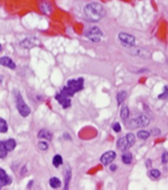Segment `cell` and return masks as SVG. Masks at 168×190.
I'll list each match as a JSON object with an SVG mask.
<instances>
[{"mask_svg": "<svg viewBox=\"0 0 168 190\" xmlns=\"http://www.w3.org/2000/svg\"><path fill=\"white\" fill-rule=\"evenodd\" d=\"M64 139H66V140H71V136H70L69 133H64Z\"/></svg>", "mask_w": 168, "mask_h": 190, "instance_id": "obj_31", "label": "cell"}, {"mask_svg": "<svg viewBox=\"0 0 168 190\" xmlns=\"http://www.w3.org/2000/svg\"><path fill=\"white\" fill-rule=\"evenodd\" d=\"M117 158V153L114 151H108L105 152L104 154L101 155V159H100V161H101V163L103 164V166H109V164H111V163L114 161V159Z\"/></svg>", "mask_w": 168, "mask_h": 190, "instance_id": "obj_7", "label": "cell"}, {"mask_svg": "<svg viewBox=\"0 0 168 190\" xmlns=\"http://www.w3.org/2000/svg\"><path fill=\"white\" fill-rule=\"evenodd\" d=\"M137 134H138V138L140 139V140H147V139L149 138V135H150V133H149L148 131H145V130H140Z\"/></svg>", "mask_w": 168, "mask_h": 190, "instance_id": "obj_23", "label": "cell"}, {"mask_svg": "<svg viewBox=\"0 0 168 190\" xmlns=\"http://www.w3.org/2000/svg\"><path fill=\"white\" fill-rule=\"evenodd\" d=\"M149 176L151 177L152 179H158L160 177V171L157 170V169H151L150 172H149Z\"/></svg>", "mask_w": 168, "mask_h": 190, "instance_id": "obj_26", "label": "cell"}, {"mask_svg": "<svg viewBox=\"0 0 168 190\" xmlns=\"http://www.w3.org/2000/svg\"><path fill=\"white\" fill-rule=\"evenodd\" d=\"M167 160H168L167 152H164V153H163V163H164V164H166V163H167Z\"/></svg>", "mask_w": 168, "mask_h": 190, "instance_id": "obj_30", "label": "cell"}, {"mask_svg": "<svg viewBox=\"0 0 168 190\" xmlns=\"http://www.w3.org/2000/svg\"><path fill=\"white\" fill-rule=\"evenodd\" d=\"M117 148H118L119 150H121V151H127L129 148H131L129 145V143H128V140L126 136H123V138H120L117 141Z\"/></svg>", "mask_w": 168, "mask_h": 190, "instance_id": "obj_11", "label": "cell"}, {"mask_svg": "<svg viewBox=\"0 0 168 190\" xmlns=\"http://www.w3.org/2000/svg\"><path fill=\"white\" fill-rule=\"evenodd\" d=\"M67 87H70L72 91L74 93L76 92H80V91L83 90V87H84V79L81 77V78H77V79H70L67 82Z\"/></svg>", "mask_w": 168, "mask_h": 190, "instance_id": "obj_6", "label": "cell"}, {"mask_svg": "<svg viewBox=\"0 0 168 190\" xmlns=\"http://www.w3.org/2000/svg\"><path fill=\"white\" fill-rule=\"evenodd\" d=\"M53 164H54V167H56V168L62 166V164H63V158H62L60 154H56L55 157L53 158Z\"/></svg>", "mask_w": 168, "mask_h": 190, "instance_id": "obj_18", "label": "cell"}, {"mask_svg": "<svg viewBox=\"0 0 168 190\" xmlns=\"http://www.w3.org/2000/svg\"><path fill=\"white\" fill-rule=\"evenodd\" d=\"M7 153H8V151L5 147V142L0 141V159H3V158L7 157Z\"/></svg>", "mask_w": 168, "mask_h": 190, "instance_id": "obj_21", "label": "cell"}, {"mask_svg": "<svg viewBox=\"0 0 168 190\" xmlns=\"http://www.w3.org/2000/svg\"><path fill=\"white\" fill-rule=\"evenodd\" d=\"M16 105H17V110H18V112H19V114L22 115V116L26 117L28 116L29 114H31V109L28 107L27 104L24 102V100H22V95L19 94L18 92H16Z\"/></svg>", "mask_w": 168, "mask_h": 190, "instance_id": "obj_3", "label": "cell"}, {"mask_svg": "<svg viewBox=\"0 0 168 190\" xmlns=\"http://www.w3.org/2000/svg\"><path fill=\"white\" fill-rule=\"evenodd\" d=\"M61 93H63L65 96H67V97H72V96L75 94V93L73 92V91H72L70 87H67V86L63 87V88H62V92Z\"/></svg>", "mask_w": 168, "mask_h": 190, "instance_id": "obj_24", "label": "cell"}, {"mask_svg": "<svg viewBox=\"0 0 168 190\" xmlns=\"http://www.w3.org/2000/svg\"><path fill=\"white\" fill-rule=\"evenodd\" d=\"M149 123H150V120L148 119L146 114H139L128 123V128L135 129L139 128V126H147L149 125Z\"/></svg>", "mask_w": 168, "mask_h": 190, "instance_id": "obj_2", "label": "cell"}, {"mask_svg": "<svg viewBox=\"0 0 168 190\" xmlns=\"http://www.w3.org/2000/svg\"><path fill=\"white\" fill-rule=\"evenodd\" d=\"M50 186L53 189H57L61 187V180L58 179L57 177H53L50 179Z\"/></svg>", "mask_w": 168, "mask_h": 190, "instance_id": "obj_14", "label": "cell"}, {"mask_svg": "<svg viewBox=\"0 0 168 190\" xmlns=\"http://www.w3.org/2000/svg\"><path fill=\"white\" fill-rule=\"evenodd\" d=\"M39 9H41V12L50 15L52 12V5L48 0H41L39 1Z\"/></svg>", "mask_w": 168, "mask_h": 190, "instance_id": "obj_9", "label": "cell"}, {"mask_svg": "<svg viewBox=\"0 0 168 190\" xmlns=\"http://www.w3.org/2000/svg\"><path fill=\"white\" fill-rule=\"evenodd\" d=\"M117 168H118V167H117L116 164H113V166H111V167H110V170H111V171H116V169H117Z\"/></svg>", "mask_w": 168, "mask_h": 190, "instance_id": "obj_32", "label": "cell"}, {"mask_svg": "<svg viewBox=\"0 0 168 190\" xmlns=\"http://www.w3.org/2000/svg\"><path fill=\"white\" fill-rule=\"evenodd\" d=\"M84 15L89 21L95 22L101 20L105 15L104 7L99 2H91L84 7Z\"/></svg>", "mask_w": 168, "mask_h": 190, "instance_id": "obj_1", "label": "cell"}, {"mask_svg": "<svg viewBox=\"0 0 168 190\" xmlns=\"http://www.w3.org/2000/svg\"><path fill=\"white\" fill-rule=\"evenodd\" d=\"M167 97V87H164V93L158 96V98H166Z\"/></svg>", "mask_w": 168, "mask_h": 190, "instance_id": "obj_29", "label": "cell"}, {"mask_svg": "<svg viewBox=\"0 0 168 190\" xmlns=\"http://www.w3.org/2000/svg\"><path fill=\"white\" fill-rule=\"evenodd\" d=\"M126 138H127L128 143H129L130 147H132L133 144H135V142H136V136H135V134H132V133H128L127 135H126Z\"/></svg>", "mask_w": 168, "mask_h": 190, "instance_id": "obj_25", "label": "cell"}, {"mask_svg": "<svg viewBox=\"0 0 168 190\" xmlns=\"http://www.w3.org/2000/svg\"><path fill=\"white\" fill-rule=\"evenodd\" d=\"M5 147L7 149V151H12L16 148V141L14 139H9V140L5 141Z\"/></svg>", "mask_w": 168, "mask_h": 190, "instance_id": "obj_15", "label": "cell"}, {"mask_svg": "<svg viewBox=\"0 0 168 190\" xmlns=\"http://www.w3.org/2000/svg\"><path fill=\"white\" fill-rule=\"evenodd\" d=\"M8 131V123L0 117V133H6Z\"/></svg>", "mask_w": 168, "mask_h": 190, "instance_id": "obj_22", "label": "cell"}, {"mask_svg": "<svg viewBox=\"0 0 168 190\" xmlns=\"http://www.w3.org/2000/svg\"><path fill=\"white\" fill-rule=\"evenodd\" d=\"M127 98V92H124V91H122V92H119L118 95H117V101H118V104L120 105V104H122V102H124V100Z\"/></svg>", "mask_w": 168, "mask_h": 190, "instance_id": "obj_20", "label": "cell"}, {"mask_svg": "<svg viewBox=\"0 0 168 190\" xmlns=\"http://www.w3.org/2000/svg\"><path fill=\"white\" fill-rule=\"evenodd\" d=\"M112 129L116 132H120L121 131V125L119 124V123H114V124H112Z\"/></svg>", "mask_w": 168, "mask_h": 190, "instance_id": "obj_28", "label": "cell"}, {"mask_svg": "<svg viewBox=\"0 0 168 190\" xmlns=\"http://www.w3.org/2000/svg\"><path fill=\"white\" fill-rule=\"evenodd\" d=\"M121 159L124 164H130V163L132 162V155L129 152H124L123 154L121 155Z\"/></svg>", "mask_w": 168, "mask_h": 190, "instance_id": "obj_17", "label": "cell"}, {"mask_svg": "<svg viewBox=\"0 0 168 190\" xmlns=\"http://www.w3.org/2000/svg\"><path fill=\"white\" fill-rule=\"evenodd\" d=\"M0 65L6 66V67L10 68V69H15L16 68V64L14 63V60L7 56L0 57Z\"/></svg>", "mask_w": 168, "mask_h": 190, "instance_id": "obj_10", "label": "cell"}, {"mask_svg": "<svg viewBox=\"0 0 168 190\" xmlns=\"http://www.w3.org/2000/svg\"><path fill=\"white\" fill-rule=\"evenodd\" d=\"M120 116H121V119L123 120L124 122L128 120V117L130 116V111L129 109H128V106L123 105L121 107V110H120Z\"/></svg>", "mask_w": 168, "mask_h": 190, "instance_id": "obj_13", "label": "cell"}, {"mask_svg": "<svg viewBox=\"0 0 168 190\" xmlns=\"http://www.w3.org/2000/svg\"><path fill=\"white\" fill-rule=\"evenodd\" d=\"M55 98L58 103L63 106V109H69L70 106H71V100H70V97L65 96L63 93H58V94H56Z\"/></svg>", "mask_w": 168, "mask_h": 190, "instance_id": "obj_8", "label": "cell"}, {"mask_svg": "<svg viewBox=\"0 0 168 190\" xmlns=\"http://www.w3.org/2000/svg\"><path fill=\"white\" fill-rule=\"evenodd\" d=\"M1 50H2V46H1V45H0V52H1Z\"/></svg>", "mask_w": 168, "mask_h": 190, "instance_id": "obj_33", "label": "cell"}, {"mask_svg": "<svg viewBox=\"0 0 168 190\" xmlns=\"http://www.w3.org/2000/svg\"><path fill=\"white\" fill-rule=\"evenodd\" d=\"M71 169H66V172H65V185H64V189H69V185H70V180H71Z\"/></svg>", "mask_w": 168, "mask_h": 190, "instance_id": "obj_19", "label": "cell"}, {"mask_svg": "<svg viewBox=\"0 0 168 190\" xmlns=\"http://www.w3.org/2000/svg\"><path fill=\"white\" fill-rule=\"evenodd\" d=\"M85 36L93 43H99L103 37V33L99 27H91L90 29L86 30Z\"/></svg>", "mask_w": 168, "mask_h": 190, "instance_id": "obj_4", "label": "cell"}, {"mask_svg": "<svg viewBox=\"0 0 168 190\" xmlns=\"http://www.w3.org/2000/svg\"><path fill=\"white\" fill-rule=\"evenodd\" d=\"M38 138L39 139H47V140H52L53 135H52V133H50V131L41 130L38 132Z\"/></svg>", "mask_w": 168, "mask_h": 190, "instance_id": "obj_16", "label": "cell"}, {"mask_svg": "<svg viewBox=\"0 0 168 190\" xmlns=\"http://www.w3.org/2000/svg\"><path fill=\"white\" fill-rule=\"evenodd\" d=\"M10 182H11L10 177H9L8 174L6 173V171L3 170V169L0 168V187L9 185Z\"/></svg>", "mask_w": 168, "mask_h": 190, "instance_id": "obj_12", "label": "cell"}, {"mask_svg": "<svg viewBox=\"0 0 168 190\" xmlns=\"http://www.w3.org/2000/svg\"><path fill=\"white\" fill-rule=\"evenodd\" d=\"M118 38L124 47H133L136 45V38L128 33H120Z\"/></svg>", "mask_w": 168, "mask_h": 190, "instance_id": "obj_5", "label": "cell"}, {"mask_svg": "<svg viewBox=\"0 0 168 190\" xmlns=\"http://www.w3.org/2000/svg\"><path fill=\"white\" fill-rule=\"evenodd\" d=\"M38 149L41 150V151H47V150H48V143H47L46 141H39Z\"/></svg>", "mask_w": 168, "mask_h": 190, "instance_id": "obj_27", "label": "cell"}]
</instances>
